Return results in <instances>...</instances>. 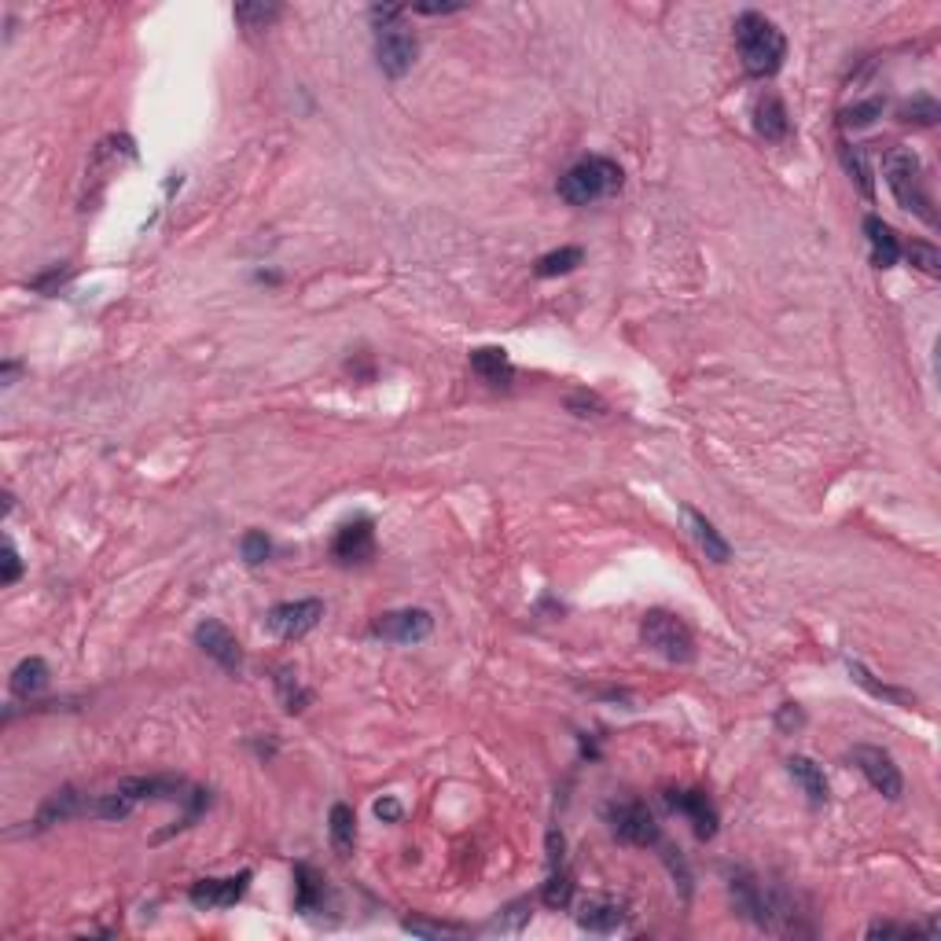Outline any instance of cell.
I'll list each match as a JSON object with an SVG mask.
<instances>
[{
	"label": "cell",
	"mask_w": 941,
	"mask_h": 941,
	"mask_svg": "<svg viewBox=\"0 0 941 941\" xmlns=\"http://www.w3.org/2000/svg\"><path fill=\"white\" fill-rule=\"evenodd\" d=\"M324 618V603L320 600H295V603H276L273 611L265 614V629L280 640H302L313 633Z\"/></svg>",
	"instance_id": "cell-7"
},
{
	"label": "cell",
	"mask_w": 941,
	"mask_h": 941,
	"mask_svg": "<svg viewBox=\"0 0 941 941\" xmlns=\"http://www.w3.org/2000/svg\"><path fill=\"white\" fill-rule=\"evenodd\" d=\"M736 45L750 78H772L787 59V37L761 12H743L736 19Z\"/></svg>",
	"instance_id": "cell-1"
},
{
	"label": "cell",
	"mask_w": 941,
	"mask_h": 941,
	"mask_svg": "<svg viewBox=\"0 0 941 941\" xmlns=\"http://www.w3.org/2000/svg\"><path fill=\"white\" fill-rule=\"evenodd\" d=\"M611 831L629 846H658V824L644 802H618L607 809Z\"/></svg>",
	"instance_id": "cell-9"
},
{
	"label": "cell",
	"mask_w": 941,
	"mask_h": 941,
	"mask_svg": "<svg viewBox=\"0 0 941 941\" xmlns=\"http://www.w3.org/2000/svg\"><path fill=\"white\" fill-rule=\"evenodd\" d=\"M570 897H574V883H570V875L552 868V879H548L545 890H541V901H545L548 908H567Z\"/></svg>",
	"instance_id": "cell-28"
},
{
	"label": "cell",
	"mask_w": 941,
	"mask_h": 941,
	"mask_svg": "<svg viewBox=\"0 0 941 941\" xmlns=\"http://www.w3.org/2000/svg\"><path fill=\"white\" fill-rule=\"evenodd\" d=\"M276 688H280V699H284V706H287V714H298V710H306V703H309V692H302L298 688V681L291 677V673H280L276 677Z\"/></svg>",
	"instance_id": "cell-33"
},
{
	"label": "cell",
	"mask_w": 941,
	"mask_h": 941,
	"mask_svg": "<svg viewBox=\"0 0 941 941\" xmlns=\"http://www.w3.org/2000/svg\"><path fill=\"white\" fill-rule=\"evenodd\" d=\"M728 894H732V905L743 919H750L754 927L761 930H783V923L794 916L791 901L780 894V890H769V886L754 879L750 872H736L732 883H728Z\"/></svg>",
	"instance_id": "cell-3"
},
{
	"label": "cell",
	"mask_w": 941,
	"mask_h": 941,
	"mask_svg": "<svg viewBox=\"0 0 941 941\" xmlns=\"http://www.w3.org/2000/svg\"><path fill=\"white\" fill-rule=\"evenodd\" d=\"M618 188H622V166L603 159V155H589V159L574 162L559 181V195L570 206H592L614 195Z\"/></svg>",
	"instance_id": "cell-4"
},
{
	"label": "cell",
	"mask_w": 941,
	"mask_h": 941,
	"mask_svg": "<svg viewBox=\"0 0 941 941\" xmlns=\"http://www.w3.org/2000/svg\"><path fill=\"white\" fill-rule=\"evenodd\" d=\"M78 813H81V794L74 791V787H63V791H56L45 805H41V813H37V828H52V824L78 817Z\"/></svg>",
	"instance_id": "cell-22"
},
{
	"label": "cell",
	"mask_w": 941,
	"mask_h": 941,
	"mask_svg": "<svg viewBox=\"0 0 941 941\" xmlns=\"http://www.w3.org/2000/svg\"><path fill=\"white\" fill-rule=\"evenodd\" d=\"M280 19V4H265V0H250V4H236V23L247 30V34H258V30H269V26Z\"/></svg>",
	"instance_id": "cell-26"
},
{
	"label": "cell",
	"mask_w": 941,
	"mask_h": 941,
	"mask_svg": "<svg viewBox=\"0 0 941 941\" xmlns=\"http://www.w3.org/2000/svg\"><path fill=\"white\" fill-rule=\"evenodd\" d=\"M684 519H688V526H692V537L699 541V548L706 552V559H714V563H728L732 548H728L725 537L714 530V522L706 519V515H699L695 508H684Z\"/></svg>",
	"instance_id": "cell-19"
},
{
	"label": "cell",
	"mask_w": 941,
	"mask_h": 941,
	"mask_svg": "<svg viewBox=\"0 0 941 941\" xmlns=\"http://www.w3.org/2000/svg\"><path fill=\"white\" fill-rule=\"evenodd\" d=\"M405 930H409V934H420V938H445V934H464V927H453V923H427V919H405Z\"/></svg>",
	"instance_id": "cell-36"
},
{
	"label": "cell",
	"mask_w": 941,
	"mask_h": 941,
	"mask_svg": "<svg viewBox=\"0 0 941 941\" xmlns=\"http://www.w3.org/2000/svg\"><path fill=\"white\" fill-rule=\"evenodd\" d=\"M850 677H853L857 684H861L864 692H872L875 699H886V703L905 706V710H908V706H916V695H912V692H901V688H890V684H879V681L872 677V673H868V669L861 666V662H850Z\"/></svg>",
	"instance_id": "cell-25"
},
{
	"label": "cell",
	"mask_w": 941,
	"mask_h": 941,
	"mask_svg": "<svg viewBox=\"0 0 941 941\" xmlns=\"http://www.w3.org/2000/svg\"><path fill=\"white\" fill-rule=\"evenodd\" d=\"M864 236L872 243V261L879 269L897 265V258H901V239H897V232L886 225L883 217H875V214L864 217Z\"/></svg>",
	"instance_id": "cell-17"
},
{
	"label": "cell",
	"mask_w": 941,
	"mask_h": 941,
	"mask_svg": "<svg viewBox=\"0 0 941 941\" xmlns=\"http://www.w3.org/2000/svg\"><path fill=\"white\" fill-rule=\"evenodd\" d=\"M464 4H412L409 12H420V15H453L460 12Z\"/></svg>",
	"instance_id": "cell-39"
},
{
	"label": "cell",
	"mask_w": 941,
	"mask_h": 941,
	"mask_svg": "<svg viewBox=\"0 0 941 941\" xmlns=\"http://www.w3.org/2000/svg\"><path fill=\"white\" fill-rule=\"evenodd\" d=\"M239 548H243V559H247V567H261V563L269 559V552H273V541H269V537H265L261 530H250V533H243Z\"/></svg>",
	"instance_id": "cell-31"
},
{
	"label": "cell",
	"mask_w": 941,
	"mask_h": 941,
	"mask_svg": "<svg viewBox=\"0 0 941 941\" xmlns=\"http://www.w3.org/2000/svg\"><path fill=\"white\" fill-rule=\"evenodd\" d=\"M328 831H331V846L346 857L353 853V842H357V817H353L350 805H331V817H328Z\"/></svg>",
	"instance_id": "cell-24"
},
{
	"label": "cell",
	"mask_w": 941,
	"mask_h": 941,
	"mask_svg": "<svg viewBox=\"0 0 941 941\" xmlns=\"http://www.w3.org/2000/svg\"><path fill=\"white\" fill-rule=\"evenodd\" d=\"M471 368H475L478 379H486L493 386H504L511 379V361L500 346H482V350L471 353Z\"/></svg>",
	"instance_id": "cell-20"
},
{
	"label": "cell",
	"mask_w": 941,
	"mask_h": 941,
	"mask_svg": "<svg viewBox=\"0 0 941 941\" xmlns=\"http://www.w3.org/2000/svg\"><path fill=\"white\" fill-rule=\"evenodd\" d=\"M581 261H585V250L581 247H559V250H552V254H545V258L537 261V269H533V273L541 276V280H552V276L574 273Z\"/></svg>",
	"instance_id": "cell-27"
},
{
	"label": "cell",
	"mask_w": 941,
	"mask_h": 941,
	"mask_svg": "<svg viewBox=\"0 0 941 941\" xmlns=\"http://www.w3.org/2000/svg\"><path fill=\"white\" fill-rule=\"evenodd\" d=\"M666 805L692 824L699 839H714L717 835V809L703 791H666Z\"/></svg>",
	"instance_id": "cell-12"
},
{
	"label": "cell",
	"mask_w": 941,
	"mask_h": 941,
	"mask_svg": "<svg viewBox=\"0 0 941 941\" xmlns=\"http://www.w3.org/2000/svg\"><path fill=\"white\" fill-rule=\"evenodd\" d=\"M48 688V666L45 658H23L12 673V692L19 699H34Z\"/></svg>",
	"instance_id": "cell-21"
},
{
	"label": "cell",
	"mask_w": 941,
	"mask_h": 941,
	"mask_svg": "<svg viewBox=\"0 0 941 941\" xmlns=\"http://www.w3.org/2000/svg\"><path fill=\"white\" fill-rule=\"evenodd\" d=\"M754 133L765 144H783L791 137V114H787L776 92H761L758 103H754Z\"/></svg>",
	"instance_id": "cell-15"
},
{
	"label": "cell",
	"mask_w": 941,
	"mask_h": 941,
	"mask_svg": "<svg viewBox=\"0 0 941 941\" xmlns=\"http://www.w3.org/2000/svg\"><path fill=\"white\" fill-rule=\"evenodd\" d=\"M625 919H629V912L614 897H589L578 908V927H585L589 934H614Z\"/></svg>",
	"instance_id": "cell-16"
},
{
	"label": "cell",
	"mask_w": 941,
	"mask_h": 941,
	"mask_svg": "<svg viewBox=\"0 0 941 941\" xmlns=\"http://www.w3.org/2000/svg\"><path fill=\"white\" fill-rule=\"evenodd\" d=\"M195 644L203 647L206 655L214 658L221 669H228V673H236V669L243 666V651H239L236 633H232L228 625L217 622V618L199 622V629H195Z\"/></svg>",
	"instance_id": "cell-11"
},
{
	"label": "cell",
	"mask_w": 941,
	"mask_h": 941,
	"mask_svg": "<svg viewBox=\"0 0 941 941\" xmlns=\"http://www.w3.org/2000/svg\"><path fill=\"white\" fill-rule=\"evenodd\" d=\"M375 552V526L372 519H353L346 522L339 533H335V545H331V556L339 563H368Z\"/></svg>",
	"instance_id": "cell-14"
},
{
	"label": "cell",
	"mask_w": 941,
	"mask_h": 941,
	"mask_svg": "<svg viewBox=\"0 0 941 941\" xmlns=\"http://www.w3.org/2000/svg\"><path fill=\"white\" fill-rule=\"evenodd\" d=\"M434 629V618L423 607H405V611H386L379 614L372 633L390 640V644H420Z\"/></svg>",
	"instance_id": "cell-10"
},
{
	"label": "cell",
	"mask_w": 941,
	"mask_h": 941,
	"mask_svg": "<svg viewBox=\"0 0 941 941\" xmlns=\"http://www.w3.org/2000/svg\"><path fill=\"white\" fill-rule=\"evenodd\" d=\"M883 170H886V184H890L897 206L908 210V214L923 217L927 225H938V214H934V203H930L927 184H923V166H919L916 151L894 148L886 155Z\"/></svg>",
	"instance_id": "cell-5"
},
{
	"label": "cell",
	"mask_w": 941,
	"mask_h": 941,
	"mask_svg": "<svg viewBox=\"0 0 941 941\" xmlns=\"http://www.w3.org/2000/svg\"><path fill=\"white\" fill-rule=\"evenodd\" d=\"M247 883H250V872L228 875V879H199V883L188 890V901H192L195 908H206V912H210V908H228L247 894Z\"/></svg>",
	"instance_id": "cell-13"
},
{
	"label": "cell",
	"mask_w": 941,
	"mask_h": 941,
	"mask_svg": "<svg viewBox=\"0 0 941 941\" xmlns=\"http://www.w3.org/2000/svg\"><path fill=\"white\" fill-rule=\"evenodd\" d=\"M850 761L857 765V769L868 776V783H872L875 791L883 794V798H901V791H905V780H901V769H897V761L886 754L883 747H853L850 750Z\"/></svg>",
	"instance_id": "cell-8"
},
{
	"label": "cell",
	"mask_w": 941,
	"mask_h": 941,
	"mask_svg": "<svg viewBox=\"0 0 941 941\" xmlns=\"http://www.w3.org/2000/svg\"><path fill=\"white\" fill-rule=\"evenodd\" d=\"M905 254H908V261L916 265L919 273H927V276H938V273H941V254H938V247H930V243H923V239H912Z\"/></svg>",
	"instance_id": "cell-29"
},
{
	"label": "cell",
	"mask_w": 941,
	"mask_h": 941,
	"mask_svg": "<svg viewBox=\"0 0 941 941\" xmlns=\"http://www.w3.org/2000/svg\"><path fill=\"white\" fill-rule=\"evenodd\" d=\"M842 162H846V170L857 177V184H861V192L872 199L875 188H872V170H868V162H864V151L861 148H850V144H842Z\"/></svg>",
	"instance_id": "cell-30"
},
{
	"label": "cell",
	"mask_w": 941,
	"mask_h": 941,
	"mask_svg": "<svg viewBox=\"0 0 941 941\" xmlns=\"http://www.w3.org/2000/svg\"><path fill=\"white\" fill-rule=\"evenodd\" d=\"M409 8H397V4H386V8H372V23H375V59H379V70L386 78H405L416 63V34L412 26L405 23Z\"/></svg>",
	"instance_id": "cell-2"
},
{
	"label": "cell",
	"mask_w": 941,
	"mask_h": 941,
	"mask_svg": "<svg viewBox=\"0 0 941 941\" xmlns=\"http://www.w3.org/2000/svg\"><path fill=\"white\" fill-rule=\"evenodd\" d=\"M320 901H324V879H320L309 864H298L295 868V908L298 912H317Z\"/></svg>",
	"instance_id": "cell-23"
},
{
	"label": "cell",
	"mask_w": 941,
	"mask_h": 941,
	"mask_svg": "<svg viewBox=\"0 0 941 941\" xmlns=\"http://www.w3.org/2000/svg\"><path fill=\"white\" fill-rule=\"evenodd\" d=\"M787 772L794 776V783L805 791V798L813 805H824L828 802V780H824V769H820L813 758H802V754H794L791 761H787Z\"/></svg>",
	"instance_id": "cell-18"
},
{
	"label": "cell",
	"mask_w": 941,
	"mask_h": 941,
	"mask_svg": "<svg viewBox=\"0 0 941 941\" xmlns=\"http://www.w3.org/2000/svg\"><path fill=\"white\" fill-rule=\"evenodd\" d=\"M640 640H644L655 655H662L666 662H677V666H688L695 658V636L688 629L684 618L669 611H651L640 625Z\"/></svg>",
	"instance_id": "cell-6"
},
{
	"label": "cell",
	"mask_w": 941,
	"mask_h": 941,
	"mask_svg": "<svg viewBox=\"0 0 941 941\" xmlns=\"http://www.w3.org/2000/svg\"><path fill=\"white\" fill-rule=\"evenodd\" d=\"M19 574H23V563H19V552H15V545L8 541V545H4V574H0V585H15V581H19Z\"/></svg>",
	"instance_id": "cell-37"
},
{
	"label": "cell",
	"mask_w": 941,
	"mask_h": 941,
	"mask_svg": "<svg viewBox=\"0 0 941 941\" xmlns=\"http://www.w3.org/2000/svg\"><path fill=\"white\" fill-rule=\"evenodd\" d=\"M879 114H883V100L853 103L850 111H842V125H846V129H864V125H872Z\"/></svg>",
	"instance_id": "cell-32"
},
{
	"label": "cell",
	"mask_w": 941,
	"mask_h": 941,
	"mask_svg": "<svg viewBox=\"0 0 941 941\" xmlns=\"http://www.w3.org/2000/svg\"><path fill=\"white\" fill-rule=\"evenodd\" d=\"M375 817L386 820V824H394V820H401V805H397L394 798H383V802H375Z\"/></svg>",
	"instance_id": "cell-38"
},
{
	"label": "cell",
	"mask_w": 941,
	"mask_h": 941,
	"mask_svg": "<svg viewBox=\"0 0 941 941\" xmlns=\"http://www.w3.org/2000/svg\"><path fill=\"white\" fill-rule=\"evenodd\" d=\"M919 934H938V927H908V923H872L868 938H919Z\"/></svg>",
	"instance_id": "cell-34"
},
{
	"label": "cell",
	"mask_w": 941,
	"mask_h": 941,
	"mask_svg": "<svg viewBox=\"0 0 941 941\" xmlns=\"http://www.w3.org/2000/svg\"><path fill=\"white\" fill-rule=\"evenodd\" d=\"M901 118H905V122H916V125H934L938 122V103L930 100V96H916L912 103L901 107Z\"/></svg>",
	"instance_id": "cell-35"
}]
</instances>
